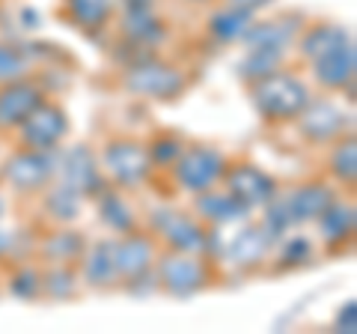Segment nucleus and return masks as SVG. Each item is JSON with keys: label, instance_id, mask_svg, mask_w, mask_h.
I'll return each mask as SVG.
<instances>
[{"label": "nucleus", "instance_id": "f257e3e1", "mask_svg": "<svg viewBox=\"0 0 357 334\" xmlns=\"http://www.w3.org/2000/svg\"><path fill=\"white\" fill-rule=\"evenodd\" d=\"M244 87H248V99L256 110V117L265 126H274V129L292 126L312 99V84L301 72H292L286 66Z\"/></svg>", "mask_w": 357, "mask_h": 334}, {"label": "nucleus", "instance_id": "f03ea898", "mask_svg": "<svg viewBox=\"0 0 357 334\" xmlns=\"http://www.w3.org/2000/svg\"><path fill=\"white\" fill-rule=\"evenodd\" d=\"M161 248L167 251H191V254H206L218 263V254L223 248L220 230H211L199 221L191 209L182 206H155L143 221Z\"/></svg>", "mask_w": 357, "mask_h": 334}, {"label": "nucleus", "instance_id": "7ed1b4c3", "mask_svg": "<svg viewBox=\"0 0 357 334\" xmlns=\"http://www.w3.org/2000/svg\"><path fill=\"white\" fill-rule=\"evenodd\" d=\"M116 84L122 93L134 99H146V102H178L188 87H191V72L185 66L161 57V54H149L137 63L122 66L116 75Z\"/></svg>", "mask_w": 357, "mask_h": 334}, {"label": "nucleus", "instance_id": "20e7f679", "mask_svg": "<svg viewBox=\"0 0 357 334\" xmlns=\"http://www.w3.org/2000/svg\"><path fill=\"white\" fill-rule=\"evenodd\" d=\"M152 272H155V281H158V293L178 298V302L206 293L218 277L215 260L206 257V254L167 251V248L158 251Z\"/></svg>", "mask_w": 357, "mask_h": 334}, {"label": "nucleus", "instance_id": "39448f33", "mask_svg": "<svg viewBox=\"0 0 357 334\" xmlns=\"http://www.w3.org/2000/svg\"><path fill=\"white\" fill-rule=\"evenodd\" d=\"M98 164H102L107 182L128 194L143 188L155 176L146 140L134 135H110L98 150Z\"/></svg>", "mask_w": 357, "mask_h": 334}, {"label": "nucleus", "instance_id": "423d86ee", "mask_svg": "<svg viewBox=\"0 0 357 334\" xmlns=\"http://www.w3.org/2000/svg\"><path fill=\"white\" fill-rule=\"evenodd\" d=\"M54 180H57V152H42L15 143L0 164V185H6L15 197L24 200H36Z\"/></svg>", "mask_w": 357, "mask_h": 334}, {"label": "nucleus", "instance_id": "0eeeda50", "mask_svg": "<svg viewBox=\"0 0 357 334\" xmlns=\"http://www.w3.org/2000/svg\"><path fill=\"white\" fill-rule=\"evenodd\" d=\"M227 161H229V155L220 147H215V143L191 140V143H185L182 155L173 161V167L167 173H170V180H173V185L178 188V191L194 197V194L206 191V188L220 182Z\"/></svg>", "mask_w": 357, "mask_h": 334}, {"label": "nucleus", "instance_id": "6e6552de", "mask_svg": "<svg viewBox=\"0 0 357 334\" xmlns=\"http://www.w3.org/2000/svg\"><path fill=\"white\" fill-rule=\"evenodd\" d=\"M292 126H295V131H298V138H301L304 147L325 150L337 138L354 131V114L351 110H345V108H340L333 99L312 96Z\"/></svg>", "mask_w": 357, "mask_h": 334}, {"label": "nucleus", "instance_id": "1a4fd4ad", "mask_svg": "<svg viewBox=\"0 0 357 334\" xmlns=\"http://www.w3.org/2000/svg\"><path fill=\"white\" fill-rule=\"evenodd\" d=\"M220 185L227 188L238 203L248 206L250 212H259L265 203H271V200L280 194V180L250 159H229L227 167H223Z\"/></svg>", "mask_w": 357, "mask_h": 334}, {"label": "nucleus", "instance_id": "9d476101", "mask_svg": "<svg viewBox=\"0 0 357 334\" xmlns=\"http://www.w3.org/2000/svg\"><path fill=\"white\" fill-rule=\"evenodd\" d=\"M110 27L116 30V39H126L131 45L152 54H158V48L167 45L173 36L170 21L158 13V6H140V3H119Z\"/></svg>", "mask_w": 357, "mask_h": 334}, {"label": "nucleus", "instance_id": "9b49d317", "mask_svg": "<svg viewBox=\"0 0 357 334\" xmlns=\"http://www.w3.org/2000/svg\"><path fill=\"white\" fill-rule=\"evenodd\" d=\"M69 135H72L69 110L48 96L15 129V143H21V147H30V150H42V152H57Z\"/></svg>", "mask_w": 357, "mask_h": 334}, {"label": "nucleus", "instance_id": "f8f14e48", "mask_svg": "<svg viewBox=\"0 0 357 334\" xmlns=\"http://www.w3.org/2000/svg\"><path fill=\"white\" fill-rule=\"evenodd\" d=\"M57 180L72 185L84 200H93L107 185V176L98 164V152L89 143H72L57 150Z\"/></svg>", "mask_w": 357, "mask_h": 334}, {"label": "nucleus", "instance_id": "ddd939ff", "mask_svg": "<svg viewBox=\"0 0 357 334\" xmlns=\"http://www.w3.org/2000/svg\"><path fill=\"white\" fill-rule=\"evenodd\" d=\"M48 96H51V90L33 72L0 84V135H15V129Z\"/></svg>", "mask_w": 357, "mask_h": 334}, {"label": "nucleus", "instance_id": "4468645a", "mask_svg": "<svg viewBox=\"0 0 357 334\" xmlns=\"http://www.w3.org/2000/svg\"><path fill=\"white\" fill-rule=\"evenodd\" d=\"M304 24H307V18H304V13H298V9H283V13H274L268 18H253V24L241 36V45L244 48H271V51L289 54Z\"/></svg>", "mask_w": 357, "mask_h": 334}, {"label": "nucleus", "instance_id": "2eb2a0df", "mask_svg": "<svg viewBox=\"0 0 357 334\" xmlns=\"http://www.w3.org/2000/svg\"><path fill=\"white\" fill-rule=\"evenodd\" d=\"M271 251H274V242L265 236V230L256 221H241L236 236L223 242L220 257L238 272H259L271 263Z\"/></svg>", "mask_w": 357, "mask_h": 334}, {"label": "nucleus", "instance_id": "dca6fc26", "mask_svg": "<svg viewBox=\"0 0 357 334\" xmlns=\"http://www.w3.org/2000/svg\"><path fill=\"white\" fill-rule=\"evenodd\" d=\"M158 251H161L158 239H155L143 224L137 230L122 233V236H114V260H116L119 284L134 281V277L152 272Z\"/></svg>", "mask_w": 357, "mask_h": 334}, {"label": "nucleus", "instance_id": "f3484780", "mask_svg": "<svg viewBox=\"0 0 357 334\" xmlns=\"http://www.w3.org/2000/svg\"><path fill=\"white\" fill-rule=\"evenodd\" d=\"M319 230V245L325 254H345L351 251L354 245V233H357V209H354V200L349 197L345 200L342 194L337 200L321 209V215L312 221Z\"/></svg>", "mask_w": 357, "mask_h": 334}, {"label": "nucleus", "instance_id": "a211bd4d", "mask_svg": "<svg viewBox=\"0 0 357 334\" xmlns=\"http://www.w3.org/2000/svg\"><path fill=\"white\" fill-rule=\"evenodd\" d=\"M337 197H340V188L331 180H321V176L292 185L286 194L280 191V200H283V206H286V212H289V218H292L295 227L312 224V221L321 215V209Z\"/></svg>", "mask_w": 357, "mask_h": 334}, {"label": "nucleus", "instance_id": "6ab92c4d", "mask_svg": "<svg viewBox=\"0 0 357 334\" xmlns=\"http://www.w3.org/2000/svg\"><path fill=\"white\" fill-rule=\"evenodd\" d=\"M86 245V233L75 224H48L36 239V260L42 266H77Z\"/></svg>", "mask_w": 357, "mask_h": 334}, {"label": "nucleus", "instance_id": "aec40b11", "mask_svg": "<svg viewBox=\"0 0 357 334\" xmlns=\"http://www.w3.org/2000/svg\"><path fill=\"white\" fill-rule=\"evenodd\" d=\"M312 84L328 93H349L354 99V81H357V48L354 42L340 51H331L325 57L307 63Z\"/></svg>", "mask_w": 357, "mask_h": 334}, {"label": "nucleus", "instance_id": "412c9836", "mask_svg": "<svg viewBox=\"0 0 357 334\" xmlns=\"http://www.w3.org/2000/svg\"><path fill=\"white\" fill-rule=\"evenodd\" d=\"M191 212L211 230H227V227H236V224H241V221L250 218V209L244 203H238V200L232 197L220 182L206 188V191L194 194Z\"/></svg>", "mask_w": 357, "mask_h": 334}, {"label": "nucleus", "instance_id": "4be33fe9", "mask_svg": "<svg viewBox=\"0 0 357 334\" xmlns=\"http://www.w3.org/2000/svg\"><path fill=\"white\" fill-rule=\"evenodd\" d=\"M351 42H354L351 30L345 24H340V21H307L298 33L292 51L304 63H312V60L325 57V54H331V51H340L345 45H351Z\"/></svg>", "mask_w": 357, "mask_h": 334}, {"label": "nucleus", "instance_id": "5701e85b", "mask_svg": "<svg viewBox=\"0 0 357 334\" xmlns=\"http://www.w3.org/2000/svg\"><path fill=\"white\" fill-rule=\"evenodd\" d=\"M119 0H60L57 15L84 36H102L114 24Z\"/></svg>", "mask_w": 357, "mask_h": 334}, {"label": "nucleus", "instance_id": "b1692460", "mask_svg": "<svg viewBox=\"0 0 357 334\" xmlns=\"http://www.w3.org/2000/svg\"><path fill=\"white\" fill-rule=\"evenodd\" d=\"M77 275L86 289H114L119 286V275H116V260H114V236L96 239L86 245L81 263H77Z\"/></svg>", "mask_w": 357, "mask_h": 334}, {"label": "nucleus", "instance_id": "393cba45", "mask_svg": "<svg viewBox=\"0 0 357 334\" xmlns=\"http://www.w3.org/2000/svg\"><path fill=\"white\" fill-rule=\"evenodd\" d=\"M93 203H96L98 221H102V224L114 233V236H122V233L137 230L143 224L140 215H137V209H134V203H131L128 191H122V188L110 185V182L93 197Z\"/></svg>", "mask_w": 357, "mask_h": 334}, {"label": "nucleus", "instance_id": "a878e982", "mask_svg": "<svg viewBox=\"0 0 357 334\" xmlns=\"http://www.w3.org/2000/svg\"><path fill=\"white\" fill-rule=\"evenodd\" d=\"M36 200H39L45 224H75L84 212V203H86V200L77 194L72 185H66L63 180H54Z\"/></svg>", "mask_w": 357, "mask_h": 334}, {"label": "nucleus", "instance_id": "bb28decb", "mask_svg": "<svg viewBox=\"0 0 357 334\" xmlns=\"http://www.w3.org/2000/svg\"><path fill=\"white\" fill-rule=\"evenodd\" d=\"M325 150H328V159H325L328 180L337 188L354 191V182H357V138H354V131L337 138Z\"/></svg>", "mask_w": 357, "mask_h": 334}, {"label": "nucleus", "instance_id": "cd10ccee", "mask_svg": "<svg viewBox=\"0 0 357 334\" xmlns=\"http://www.w3.org/2000/svg\"><path fill=\"white\" fill-rule=\"evenodd\" d=\"M250 13H244V9H236V6H227L218 0V6L208 13L206 18V33L211 42H218V45H232V42H241V36L248 33V27L253 24Z\"/></svg>", "mask_w": 357, "mask_h": 334}, {"label": "nucleus", "instance_id": "c85d7f7f", "mask_svg": "<svg viewBox=\"0 0 357 334\" xmlns=\"http://www.w3.org/2000/svg\"><path fill=\"white\" fill-rule=\"evenodd\" d=\"M277 251H271V263H274V272H295V269H304V266L312 263L316 257V242H312L307 233H301L298 227L289 230L286 236L274 245Z\"/></svg>", "mask_w": 357, "mask_h": 334}, {"label": "nucleus", "instance_id": "c756f323", "mask_svg": "<svg viewBox=\"0 0 357 334\" xmlns=\"http://www.w3.org/2000/svg\"><path fill=\"white\" fill-rule=\"evenodd\" d=\"M36 239L39 233L33 227H15L0 221V266H13L24 260H36Z\"/></svg>", "mask_w": 357, "mask_h": 334}, {"label": "nucleus", "instance_id": "7c9ffc66", "mask_svg": "<svg viewBox=\"0 0 357 334\" xmlns=\"http://www.w3.org/2000/svg\"><path fill=\"white\" fill-rule=\"evenodd\" d=\"M81 275L77 266H42V298L45 302H75L81 296Z\"/></svg>", "mask_w": 357, "mask_h": 334}, {"label": "nucleus", "instance_id": "2f4dec72", "mask_svg": "<svg viewBox=\"0 0 357 334\" xmlns=\"http://www.w3.org/2000/svg\"><path fill=\"white\" fill-rule=\"evenodd\" d=\"M6 293L18 302H42V263L24 260L6 266Z\"/></svg>", "mask_w": 357, "mask_h": 334}, {"label": "nucleus", "instance_id": "473e14b6", "mask_svg": "<svg viewBox=\"0 0 357 334\" xmlns=\"http://www.w3.org/2000/svg\"><path fill=\"white\" fill-rule=\"evenodd\" d=\"M188 138L178 135L176 129H158L146 138V152H149V161H152V170L161 173V170H170L173 161L182 155Z\"/></svg>", "mask_w": 357, "mask_h": 334}, {"label": "nucleus", "instance_id": "72a5a7b5", "mask_svg": "<svg viewBox=\"0 0 357 334\" xmlns=\"http://www.w3.org/2000/svg\"><path fill=\"white\" fill-rule=\"evenodd\" d=\"M286 66V54L283 51H271V48H248V54L236 63V75L244 84H253L259 78L271 75L274 69Z\"/></svg>", "mask_w": 357, "mask_h": 334}, {"label": "nucleus", "instance_id": "f704fd0d", "mask_svg": "<svg viewBox=\"0 0 357 334\" xmlns=\"http://www.w3.org/2000/svg\"><path fill=\"white\" fill-rule=\"evenodd\" d=\"M33 63L27 57L24 45H13V42H0V84L13 81V78L30 75Z\"/></svg>", "mask_w": 357, "mask_h": 334}, {"label": "nucleus", "instance_id": "c9c22d12", "mask_svg": "<svg viewBox=\"0 0 357 334\" xmlns=\"http://www.w3.org/2000/svg\"><path fill=\"white\" fill-rule=\"evenodd\" d=\"M333 331H340V334H354L357 331V302L354 298H349V302H342L340 310H337V317H333Z\"/></svg>", "mask_w": 357, "mask_h": 334}, {"label": "nucleus", "instance_id": "e433bc0d", "mask_svg": "<svg viewBox=\"0 0 357 334\" xmlns=\"http://www.w3.org/2000/svg\"><path fill=\"white\" fill-rule=\"evenodd\" d=\"M220 3L244 9V13H250V15H259V13H265V9H271L277 0H220Z\"/></svg>", "mask_w": 357, "mask_h": 334}, {"label": "nucleus", "instance_id": "4c0bfd02", "mask_svg": "<svg viewBox=\"0 0 357 334\" xmlns=\"http://www.w3.org/2000/svg\"><path fill=\"white\" fill-rule=\"evenodd\" d=\"M119 3H140V6H158L161 0H119Z\"/></svg>", "mask_w": 357, "mask_h": 334}, {"label": "nucleus", "instance_id": "58836bf2", "mask_svg": "<svg viewBox=\"0 0 357 334\" xmlns=\"http://www.w3.org/2000/svg\"><path fill=\"white\" fill-rule=\"evenodd\" d=\"M6 209H9V203H6V194H3V191H0V221H3V218H6Z\"/></svg>", "mask_w": 357, "mask_h": 334}, {"label": "nucleus", "instance_id": "ea45409f", "mask_svg": "<svg viewBox=\"0 0 357 334\" xmlns=\"http://www.w3.org/2000/svg\"><path fill=\"white\" fill-rule=\"evenodd\" d=\"M188 3H194V6H211V3H218V0H188Z\"/></svg>", "mask_w": 357, "mask_h": 334}, {"label": "nucleus", "instance_id": "a19ab883", "mask_svg": "<svg viewBox=\"0 0 357 334\" xmlns=\"http://www.w3.org/2000/svg\"><path fill=\"white\" fill-rule=\"evenodd\" d=\"M0 6H3V0H0Z\"/></svg>", "mask_w": 357, "mask_h": 334}]
</instances>
